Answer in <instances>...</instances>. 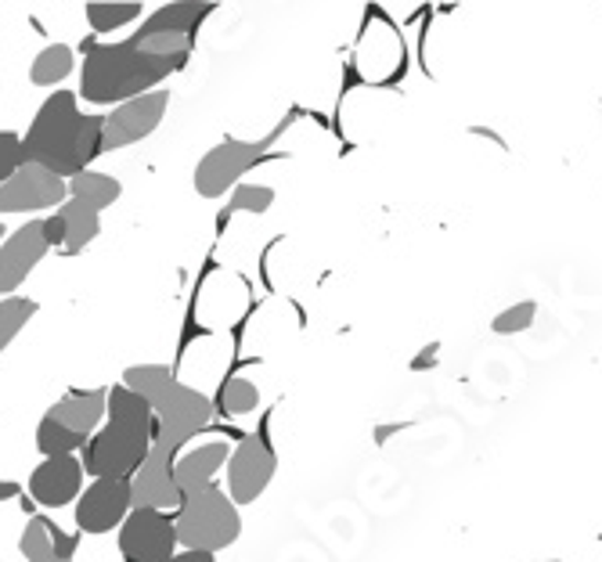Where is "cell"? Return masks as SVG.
I'll return each mask as SVG.
<instances>
[{"mask_svg": "<svg viewBox=\"0 0 602 562\" xmlns=\"http://www.w3.org/2000/svg\"><path fill=\"white\" fill-rule=\"evenodd\" d=\"M22 156L33 167L73 181L76 173L91 170V162L105 156V116L80 113V94L54 91L36 108L30 130L22 137Z\"/></svg>", "mask_w": 602, "mask_h": 562, "instance_id": "6da1fadb", "label": "cell"}, {"mask_svg": "<svg viewBox=\"0 0 602 562\" xmlns=\"http://www.w3.org/2000/svg\"><path fill=\"white\" fill-rule=\"evenodd\" d=\"M156 444V411L145 396L130 393L127 386L108 390V415L105 426L84 447V473L91 479H130L141 469V462L152 455Z\"/></svg>", "mask_w": 602, "mask_h": 562, "instance_id": "7a4b0ae2", "label": "cell"}, {"mask_svg": "<svg viewBox=\"0 0 602 562\" xmlns=\"http://www.w3.org/2000/svg\"><path fill=\"white\" fill-rule=\"evenodd\" d=\"M188 59H159L141 51L134 40L123 44H87L80 68V98L91 105H123L141 94L159 91Z\"/></svg>", "mask_w": 602, "mask_h": 562, "instance_id": "3957f363", "label": "cell"}, {"mask_svg": "<svg viewBox=\"0 0 602 562\" xmlns=\"http://www.w3.org/2000/svg\"><path fill=\"white\" fill-rule=\"evenodd\" d=\"M173 523H177V541H181L184 552H207V555L224 552L242 533L239 505L216 484L184 495Z\"/></svg>", "mask_w": 602, "mask_h": 562, "instance_id": "277c9868", "label": "cell"}, {"mask_svg": "<svg viewBox=\"0 0 602 562\" xmlns=\"http://www.w3.org/2000/svg\"><path fill=\"white\" fill-rule=\"evenodd\" d=\"M271 141H239V137H228V141L213 145L207 156L199 159L196 167V191L202 199H221L228 195V188H239V181L250 173L260 156L267 152Z\"/></svg>", "mask_w": 602, "mask_h": 562, "instance_id": "5b68a950", "label": "cell"}, {"mask_svg": "<svg viewBox=\"0 0 602 562\" xmlns=\"http://www.w3.org/2000/svg\"><path fill=\"white\" fill-rule=\"evenodd\" d=\"M156 411V444H167L173 450H181L184 444H191L196 436L210 426L213 418V401L207 393L184 386H177L162 396V401L152 407Z\"/></svg>", "mask_w": 602, "mask_h": 562, "instance_id": "8992f818", "label": "cell"}, {"mask_svg": "<svg viewBox=\"0 0 602 562\" xmlns=\"http://www.w3.org/2000/svg\"><path fill=\"white\" fill-rule=\"evenodd\" d=\"M119 533V555L123 562H170L181 552L177 541V523L170 512L134 509L123 519Z\"/></svg>", "mask_w": 602, "mask_h": 562, "instance_id": "52a82bcc", "label": "cell"}, {"mask_svg": "<svg viewBox=\"0 0 602 562\" xmlns=\"http://www.w3.org/2000/svg\"><path fill=\"white\" fill-rule=\"evenodd\" d=\"M278 473V455L267 436H242L228 458V495L235 505H253Z\"/></svg>", "mask_w": 602, "mask_h": 562, "instance_id": "ba28073f", "label": "cell"}, {"mask_svg": "<svg viewBox=\"0 0 602 562\" xmlns=\"http://www.w3.org/2000/svg\"><path fill=\"white\" fill-rule=\"evenodd\" d=\"M181 450L167 444H152V455L141 462V469L130 476V501L134 509H152V512H177L184 501V490L173 476V462Z\"/></svg>", "mask_w": 602, "mask_h": 562, "instance_id": "9c48e42d", "label": "cell"}, {"mask_svg": "<svg viewBox=\"0 0 602 562\" xmlns=\"http://www.w3.org/2000/svg\"><path fill=\"white\" fill-rule=\"evenodd\" d=\"M70 202V181L44 167L25 162L19 173H11L0 184V213H36V210H59Z\"/></svg>", "mask_w": 602, "mask_h": 562, "instance_id": "30bf717a", "label": "cell"}, {"mask_svg": "<svg viewBox=\"0 0 602 562\" xmlns=\"http://www.w3.org/2000/svg\"><path fill=\"white\" fill-rule=\"evenodd\" d=\"M130 512V479H91V487L76 498V527L80 533H91V538L119 530Z\"/></svg>", "mask_w": 602, "mask_h": 562, "instance_id": "8fae6325", "label": "cell"}, {"mask_svg": "<svg viewBox=\"0 0 602 562\" xmlns=\"http://www.w3.org/2000/svg\"><path fill=\"white\" fill-rule=\"evenodd\" d=\"M167 108H170V94L162 87L116 105L113 113L105 116V152H116V148L138 145L145 137H152L159 130L162 116H167Z\"/></svg>", "mask_w": 602, "mask_h": 562, "instance_id": "7c38bea8", "label": "cell"}, {"mask_svg": "<svg viewBox=\"0 0 602 562\" xmlns=\"http://www.w3.org/2000/svg\"><path fill=\"white\" fill-rule=\"evenodd\" d=\"M51 253L44 238V221H25L0 242V299L19 296L25 278L40 267V259Z\"/></svg>", "mask_w": 602, "mask_h": 562, "instance_id": "4fadbf2b", "label": "cell"}, {"mask_svg": "<svg viewBox=\"0 0 602 562\" xmlns=\"http://www.w3.org/2000/svg\"><path fill=\"white\" fill-rule=\"evenodd\" d=\"M84 462L76 455H54L44 458L30 473V498L44 509H65L84 495Z\"/></svg>", "mask_w": 602, "mask_h": 562, "instance_id": "5bb4252c", "label": "cell"}, {"mask_svg": "<svg viewBox=\"0 0 602 562\" xmlns=\"http://www.w3.org/2000/svg\"><path fill=\"white\" fill-rule=\"evenodd\" d=\"M105 415H108V390H73L59 404L47 407V418L87 436V441L105 426Z\"/></svg>", "mask_w": 602, "mask_h": 562, "instance_id": "9a60e30c", "label": "cell"}, {"mask_svg": "<svg viewBox=\"0 0 602 562\" xmlns=\"http://www.w3.org/2000/svg\"><path fill=\"white\" fill-rule=\"evenodd\" d=\"M231 458V447L224 441H213V444H199L184 450V455H177L173 462V476L177 484H181L184 495H191V490H202L213 484V476L224 469Z\"/></svg>", "mask_w": 602, "mask_h": 562, "instance_id": "2e32d148", "label": "cell"}, {"mask_svg": "<svg viewBox=\"0 0 602 562\" xmlns=\"http://www.w3.org/2000/svg\"><path fill=\"white\" fill-rule=\"evenodd\" d=\"M213 4H196V0H181V4H159L152 15L141 22L138 36L148 33H173V36H191L202 22L210 19Z\"/></svg>", "mask_w": 602, "mask_h": 562, "instance_id": "e0dca14e", "label": "cell"}, {"mask_svg": "<svg viewBox=\"0 0 602 562\" xmlns=\"http://www.w3.org/2000/svg\"><path fill=\"white\" fill-rule=\"evenodd\" d=\"M62 221H65V253H84L87 245L102 235V213L91 210V205L70 199L65 205H59Z\"/></svg>", "mask_w": 602, "mask_h": 562, "instance_id": "ac0fdd59", "label": "cell"}, {"mask_svg": "<svg viewBox=\"0 0 602 562\" xmlns=\"http://www.w3.org/2000/svg\"><path fill=\"white\" fill-rule=\"evenodd\" d=\"M123 195V184L116 181L113 173H98V170H84V173H76L73 181H70V199L76 202H84L91 205V210H108L113 202H119Z\"/></svg>", "mask_w": 602, "mask_h": 562, "instance_id": "d6986e66", "label": "cell"}, {"mask_svg": "<svg viewBox=\"0 0 602 562\" xmlns=\"http://www.w3.org/2000/svg\"><path fill=\"white\" fill-rule=\"evenodd\" d=\"M123 386H127L130 393L145 396V401L156 407L162 396L177 386V375L170 372L167 364H134V368L123 372Z\"/></svg>", "mask_w": 602, "mask_h": 562, "instance_id": "ffe728a7", "label": "cell"}, {"mask_svg": "<svg viewBox=\"0 0 602 562\" xmlns=\"http://www.w3.org/2000/svg\"><path fill=\"white\" fill-rule=\"evenodd\" d=\"M73 68H76V54L73 47H65V44H51L44 47L33 59L30 65V79L36 87H54V84H62V79H70L73 76Z\"/></svg>", "mask_w": 602, "mask_h": 562, "instance_id": "44dd1931", "label": "cell"}, {"mask_svg": "<svg viewBox=\"0 0 602 562\" xmlns=\"http://www.w3.org/2000/svg\"><path fill=\"white\" fill-rule=\"evenodd\" d=\"M141 11H145L141 0H123V4H105V0H94V4L84 8V15H87L94 33H116V30H123V25L138 22Z\"/></svg>", "mask_w": 602, "mask_h": 562, "instance_id": "7402d4cb", "label": "cell"}, {"mask_svg": "<svg viewBox=\"0 0 602 562\" xmlns=\"http://www.w3.org/2000/svg\"><path fill=\"white\" fill-rule=\"evenodd\" d=\"M19 552L30 562H59V552H54V523L47 516L25 519V530L19 538Z\"/></svg>", "mask_w": 602, "mask_h": 562, "instance_id": "603a6c76", "label": "cell"}, {"mask_svg": "<svg viewBox=\"0 0 602 562\" xmlns=\"http://www.w3.org/2000/svg\"><path fill=\"white\" fill-rule=\"evenodd\" d=\"M36 299L30 296H4L0 299V353L19 339V332L36 318Z\"/></svg>", "mask_w": 602, "mask_h": 562, "instance_id": "cb8c5ba5", "label": "cell"}, {"mask_svg": "<svg viewBox=\"0 0 602 562\" xmlns=\"http://www.w3.org/2000/svg\"><path fill=\"white\" fill-rule=\"evenodd\" d=\"M87 447V436H80L73 430H65L59 426L54 418H40V426H36V450L44 458H54V455H76V450H84Z\"/></svg>", "mask_w": 602, "mask_h": 562, "instance_id": "d4e9b609", "label": "cell"}, {"mask_svg": "<svg viewBox=\"0 0 602 562\" xmlns=\"http://www.w3.org/2000/svg\"><path fill=\"white\" fill-rule=\"evenodd\" d=\"M216 404H221L224 415H250L260 404V390L250 379H228L216 393Z\"/></svg>", "mask_w": 602, "mask_h": 562, "instance_id": "484cf974", "label": "cell"}, {"mask_svg": "<svg viewBox=\"0 0 602 562\" xmlns=\"http://www.w3.org/2000/svg\"><path fill=\"white\" fill-rule=\"evenodd\" d=\"M534 318H538V304H534V299H519L516 307L501 310L498 318L490 321V332H495V336H519L534 325Z\"/></svg>", "mask_w": 602, "mask_h": 562, "instance_id": "4316f807", "label": "cell"}, {"mask_svg": "<svg viewBox=\"0 0 602 562\" xmlns=\"http://www.w3.org/2000/svg\"><path fill=\"white\" fill-rule=\"evenodd\" d=\"M275 205V188L267 184H239L231 191V210L235 213H267Z\"/></svg>", "mask_w": 602, "mask_h": 562, "instance_id": "83f0119b", "label": "cell"}, {"mask_svg": "<svg viewBox=\"0 0 602 562\" xmlns=\"http://www.w3.org/2000/svg\"><path fill=\"white\" fill-rule=\"evenodd\" d=\"M22 167H25L22 137L15 130H0V184H4L11 173H19Z\"/></svg>", "mask_w": 602, "mask_h": 562, "instance_id": "f1b7e54d", "label": "cell"}, {"mask_svg": "<svg viewBox=\"0 0 602 562\" xmlns=\"http://www.w3.org/2000/svg\"><path fill=\"white\" fill-rule=\"evenodd\" d=\"M80 538L84 533H65L59 523H54V552H59V562H73V555H76V548H80Z\"/></svg>", "mask_w": 602, "mask_h": 562, "instance_id": "f546056e", "label": "cell"}, {"mask_svg": "<svg viewBox=\"0 0 602 562\" xmlns=\"http://www.w3.org/2000/svg\"><path fill=\"white\" fill-rule=\"evenodd\" d=\"M44 238H47L51 250H54V245H65V221H62V213L44 216Z\"/></svg>", "mask_w": 602, "mask_h": 562, "instance_id": "4dcf8cb0", "label": "cell"}, {"mask_svg": "<svg viewBox=\"0 0 602 562\" xmlns=\"http://www.w3.org/2000/svg\"><path fill=\"white\" fill-rule=\"evenodd\" d=\"M22 495V484L15 479H0V501H15Z\"/></svg>", "mask_w": 602, "mask_h": 562, "instance_id": "1f68e13d", "label": "cell"}, {"mask_svg": "<svg viewBox=\"0 0 602 562\" xmlns=\"http://www.w3.org/2000/svg\"><path fill=\"white\" fill-rule=\"evenodd\" d=\"M436 350H441V347H436V342H433V347H426V350L419 353V361H412L415 372H422V368H426V364H436Z\"/></svg>", "mask_w": 602, "mask_h": 562, "instance_id": "d6a6232c", "label": "cell"}, {"mask_svg": "<svg viewBox=\"0 0 602 562\" xmlns=\"http://www.w3.org/2000/svg\"><path fill=\"white\" fill-rule=\"evenodd\" d=\"M170 562H213V555H207V552H184V548H181V552H177Z\"/></svg>", "mask_w": 602, "mask_h": 562, "instance_id": "836d02e7", "label": "cell"}, {"mask_svg": "<svg viewBox=\"0 0 602 562\" xmlns=\"http://www.w3.org/2000/svg\"><path fill=\"white\" fill-rule=\"evenodd\" d=\"M8 238V231H4V224H0V242H4Z\"/></svg>", "mask_w": 602, "mask_h": 562, "instance_id": "e575fe53", "label": "cell"}, {"mask_svg": "<svg viewBox=\"0 0 602 562\" xmlns=\"http://www.w3.org/2000/svg\"><path fill=\"white\" fill-rule=\"evenodd\" d=\"M538 562H559V559H538Z\"/></svg>", "mask_w": 602, "mask_h": 562, "instance_id": "d590c367", "label": "cell"}]
</instances>
